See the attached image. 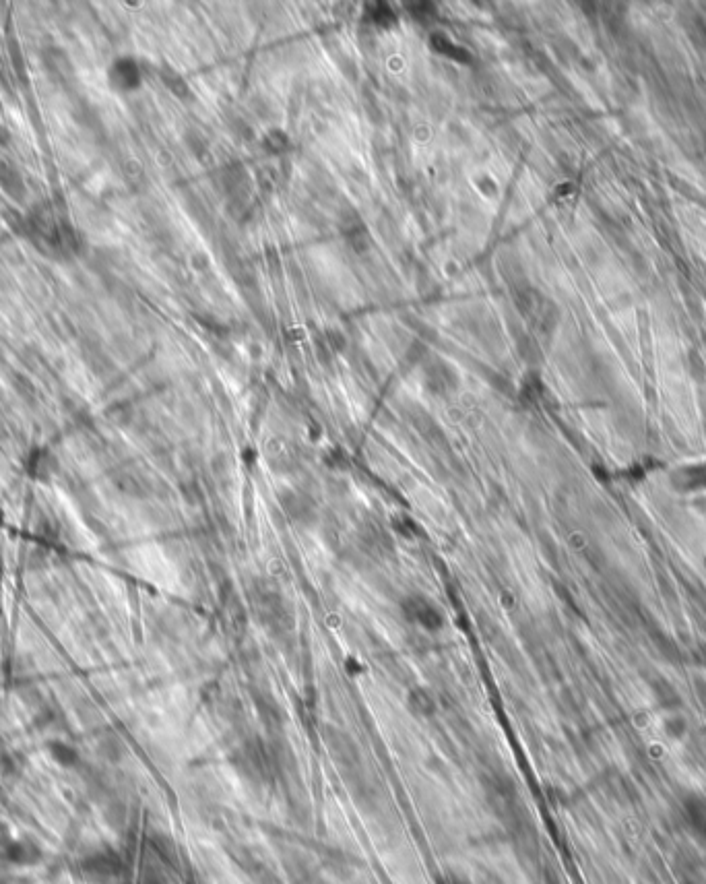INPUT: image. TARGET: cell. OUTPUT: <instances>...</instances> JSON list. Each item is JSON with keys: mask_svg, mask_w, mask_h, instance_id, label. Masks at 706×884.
<instances>
[{"mask_svg": "<svg viewBox=\"0 0 706 884\" xmlns=\"http://www.w3.org/2000/svg\"><path fill=\"white\" fill-rule=\"evenodd\" d=\"M358 544L372 558H382L395 550L391 533L376 521H364L358 527Z\"/></svg>", "mask_w": 706, "mask_h": 884, "instance_id": "5", "label": "cell"}, {"mask_svg": "<svg viewBox=\"0 0 706 884\" xmlns=\"http://www.w3.org/2000/svg\"><path fill=\"white\" fill-rule=\"evenodd\" d=\"M0 856L15 868H36L44 862V849L31 839V837H19L7 847L0 851Z\"/></svg>", "mask_w": 706, "mask_h": 884, "instance_id": "6", "label": "cell"}, {"mask_svg": "<svg viewBox=\"0 0 706 884\" xmlns=\"http://www.w3.org/2000/svg\"><path fill=\"white\" fill-rule=\"evenodd\" d=\"M426 383L434 393H446L455 387V372L446 364H434L426 372Z\"/></svg>", "mask_w": 706, "mask_h": 884, "instance_id": "8", "label": "cell"}, {"mask_svg": "<svg viewBox=\"0 0 706 884\" xmlns=\"http://www.w3.org/2000/svg\"><path fill=\"white\" fill-rule=\"evenodd\" d=\"M46 752H48L50 759L62 769H75L81 763L79 750L64 740H50L46 744Z\"/></svg>", "mask_w": 706, "mask_h": 884, "instance_id": "7", "label": "cell"}, {"mask_svg": "<svg viewBox=\"0 0 706 884\" xmlns=\"http://www.w3.org/2000/svg\"><path fill=\"white\" fill-rule=\"evenodd\" d=\"M250 604L256 620L269 628H281L285 626L287 618H290L285 597L275 585L254 583L250 589Z\"/></svg>", "mask_w": 706, "mask_h": 884, "instance_id": "1", "label": "cell"}, {"mask_svg": "<svg viewBox=\"0 0 706 884\" xmlns=\"http://www.w3.org/2000/svg\"><path fill=\"white\" fill-rule=\"evenodd\" d=\"M279 509L285 519L298 527H314L320 519V509L312 496L298 490H287L279 496Z\"/></svg>", "mask_w": 706, "mask_h": 884, "instance_id": "4", "label": "cell"}, {"mask_svg": "<svg viewBox=\"0 0 706 884\" xmlns=\"http://www.w3.org/2000/svg\"><path fill=\"white\" fill-rule=\"evenodd\" d=\"M9 527V513L5 507H0V535H3Z\"/></svg>", "mask_w": 706, "mask_h": 884, "instance_id": "13", "label": "cell"}, {"mask_svg": "<svg viewBox=\"0 0 706 884\" xmlns=\"http://www.w3.org/2000/svg\"><path fill=\"white\" fill-rule=\"evenodd\" d=\"M139 884H168V882H164L162 878H155V876H149V878H143Z\"/></svg>", "mask_w": 706, "mask_h": 884, "instance_id": "14", "label": "cell"}, {"mask_svg": "<svg viewBox=\"0 0 706 884\" xmlns=\"http://www.w3.org/2000/svg\"><path fill=\"white\" fill-rule=\"evenodd\" d=\"M409 707L417 713V715H432L436 709V701L432 699V694L424 688H415L409 694Z\"/></svg>", "mask_w": 706, "mask_h": 884, "instance_id": "9", "label": "cell"}, {"mask_svg": "<svg viewBox=\"0 0 706 884\" xmlns=\"http://www.w3.org/2000/svg\"><path fill=\"white\" fill-rule=\"evenodd\" d=\"M438 884H471V882L463 876H457V874H446L444 878L438 880Z\"/></svg>", "mask_w": 706, "mask_h": 884, "instance_id": "12", "label": "cell"}, {"mask_svg": "<svg viewBox=\"0 0 706 884\" xmlns=\"http://www.w3.org/2000/svg\"><path fill=\"white\" fill-rule=\"evenodd\" d=\"M391 525L397 533H401L403 538H409V540L417 538V535H420V531H422V527L417 525L409 515H395L391 519Z\"/></svg>", "mask_w": 706, "mask_h": 884, "instance_id": "10", "label": "cell"}, {"mask_svg": "<svg viewBox=\"0 0 706 884\" xmlns=\"http://www.w3.org/2000/svg\"><path fill=\"white\" fill-rule=\"evenodd\" d=\"M15 839H17V833H15L13 825L9 823V820L0 818V851L7 849Z\"/></svg>", "mask_w": 706, "mask_h": 884, "instance_id": "11", "label": "cell"}, {"mask_svg": "<svg viewBox=\"0 0 706 884\" xmlns=\"http://www.w3.org/2000/svg\"><path fill=\"white\" fill-rule=\"evenodd\" d=\"M399 610L403 614V618L417 626L422 630H428V633H436L444 626V612L442 608L430 599L424 593H407L403 595V599L399 602Z\"/></svg>", "mask_w": 706, "mask_h": 884, "instance_id": "2", "label": "cell"}, {"mask_svg": "<svg viewBox=\"0 0 706 884\" xmlns=\"http://www.w3.org/2000/svg\"><path fill=\"white\" fill-rule=\"evenodd\" d=\"M79 870L91 882L106 884L118 880L124 874V860L120 858L116 849L100 847L91 851V854H87L85 858H81Z\"/></svg>", "mask_w": 706, "mask_h": 884, "instance_id": "3", "label": "cell"}]
</instances>
